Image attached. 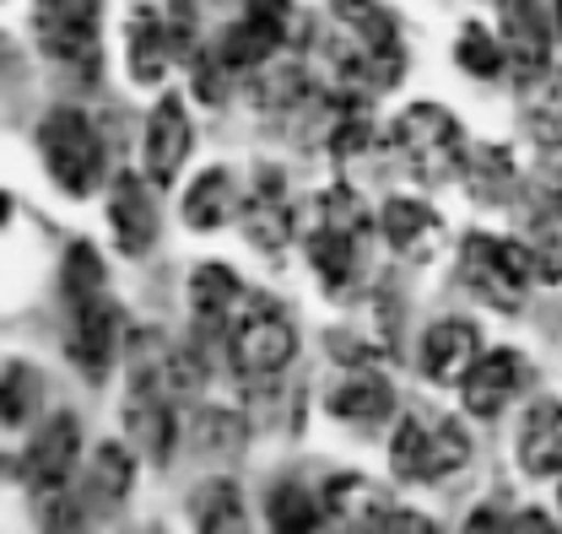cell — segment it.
Wrapping results in <instances>:
<instances>
[{"label": "cell", "instance_id": "6da1fadb", "mask_svg": "<svg viewBox=\"0 0 562 534\" xmlns=\"http://www.w3.org/2000/svg\"><path fill=\"white\" fill-rule=\"evenodd\" d=\"M362 238H368V216H362V201L351 195L347 184L325 190L308 221H303V243H308V260L319 270V281L330 292H347L357 281V265H362Z\"/></svg>", "mask_w": 562, "mask_h": 534}, {"label": "cell", "instance_id": "7a4b0ae2", "mask_svg": "<svg viewBox=\"0 0 562 534\" xmlns=\"http://www.w3.org/2000/svg\"><path fill=\"white\" fill-rule=\"evenodd\" d=\"M292 351H297L292 319L281 314L271 297H244V308L227 325V362L244 378H277L281 367L292 362Z\"/></svg>", "mask_w": 562, "mask_h": 534}, {"label": "cell", "instance_id": "3957f363", "mask_svg": "<svg viewBox=\"0 0 562 534\" xmlns=\"http://www.w3.org/2000/svg\"><path fill=\"white\" fill-rule=\"evenodd\" d=\"M38 146H44V162L66 195L81 201L103 184V135L81 109H55L38 125Z\"/></svg>", "mask_w": 562, "mask_h": 534}, {"label": "cell", "instance_id": "277c9868", "mask_svg": "<svg viewBox=\"0 0 562 534\" xmlns=\"http://www.w3.org/2000/svg\"><path fill=\"white\" fill-rule=\"evenodd\" d=\"M390 140H395V151L417 168V179H427V184L454 179L460 162H465V135L454 125V114H443V109H432V103L406 109V114L395 120Z\"/></svg>", "mask_w": 562, "mask_h": 534}, {"label": "cell", "instance_id": "5b68a950", "mask_svg": "<svg viewBox=\"0 0 562 534\" xmlns=\"http://www.w3.org/2000/svg\"><path fill=\"white\" fill-rule=\"evenodd\" d=\"M541 254H530L525 243H503V238H465V281L476 286V297L492 303V308H503V314H514L519 303H525V286H530V275H547L552 281V270L536 265Z\"/></svg>", "mask_w": 562, "mask_h": 534}, {"label": "cell", "instance_id": "8992f818", "mask_svg": "<svg viewBox=\"0 0 562 534\" xmlns=\"http://www.w3.org/2000/svg\"><path fill=\"white\" fill-rule=\"evenodd\" d=\"M70 308H76V319H70V362H76L92 384H103L109 367H114V356H120L125 319H120V308H114L103 292L87 297V303H70Z\"/></svg>", "mask_w": 562, "mask_h": 534}, {"label": "cell", "instance_id": "52a82bcc", "mask_svg": "<svg viewBox=\"0 0 562 534\" xmlns=\"http://www.w3.org/2000/svg\"><path fill=\"white\" fill-rule=\"evenodd\" d=\"M38 38L55 60L98 66V0H38Z\"/></svg>", "mask_w": 562, "mask_h": 534}, {"label": "cell", "instance_id": "ba28073f", "mask_svg": "<svg viewBox=\"0 0 562 534\" xmlns=\"http://www.w3.org/2000/svg\"><path fill=\"white\" fill-rule=\"evenodd\" d=\"M325 513H330V519H347L357 530H432L417 513H395V508L384 502V491H373L362 475H341V480L325 491Z\"/></svg>", "mask_w": 562, "mask_h": 534}, {"label": "cell", "instance_id": "9c48e42d", "mask_svg": "<svg viewBox=\"0 0 562 534\" xmlns=\"http://www.w3.org/2000/svg\"><path fill=\"white\" fill-rule=\"evenodd\" d=\"M190 157V114L179 98H162L146 120V151H140V168L151 184H173V173L184 168Z\"/></svg>", "mask_w": 562, "mask_h": 534}, {"label": "cell", "instance_id": "30bf717a", "mask_svg": "<svg viewBox=\"0 0 562 534\" xmlns=\"http://www.w3.org/2000/svg\"><path fill=\"white\" fill-rule=\"evenodd\" d=\"M476 362H482V330L465 319H443L422 340V373L432 384H465Z\"/></svg>", "mask_w": 562, "mask_h": 534}, {"label": "cell", "instance_id": "8fae6325", "mask_svg": "<svg viewBox=\"0 0 562 534\" xmlns=\"http://www.w3.org/2000/svg\"><path fill=\"white\" fill-rule=\"evenodd\" d=\"M76 454H81V427H76V416H55V421H44V427L33 432V443H27V454H22V469H27L33 486L60 491L70 480Z\"/></svg>", "mask_w": 562, "mask_h": 534}, {"label": "cell", "instance_id": "7c38bea8", "mask_svg": "<svg viewBox=\"0 0 562 534\" xmlns=\"http://www.w3.org/2000/svg\"><path fill=\"white\" fill-rule=\"evenodd\" d=\"M125 427H131V443L151 465H168L173 459V405H168V389H131L125 400Z\"/></svg>", "mask_w": 562, "mask_h": 534}, {"label": "cell", "instance_id": "4fadbf2b", "mask_svg": "<svg viewBox=\"0 0 562 534\" xmlns=\"http://www.w3.org/2000/svg\"><path fill=\"white\" fill-rule=\"evenodd\" d=\"M519 469L525 475H562V405L558 400H536L519 421Z\"/></svg>", "mask_w": 562, "mask_h": 534}, {"label": "cell", "instance_id": "5bb4252c", "mask_svg": "<svg viewBox=\"0 0 562 534\" xmlns=\"http://www.w3.org/2000/svg\"><path fill=\"white\" fill-rule=\"evenodd\" d=\"M190 303H195V330L201 340H222L227 325H233V314L244 308V286H238V275L227 265H201L195 270V281H190Z\"/></svg>", "mask_w": 562, "mask_h": 534}, {"label": "cell", "instance_id": "9a60e30c", "mask_svg": "<svg viewBox=\"0 0 562 534\" xmlns=\"http://www.w3.org/2000/svg\"><path fill=\"white\" fill-rule=\"evenodd\" d=\"M525 356L519 351H487L476 367H471V378H465V405L476 410V416H497L503 405L514 400V389L525 384Z\"/></svg>", "mask_w": 562, "mask_h": 534}, {"label": "cell", "instance_id": "2e32d148", "mask_svg": "<svg viewBox=\"0 0 562 534\" xmlns=\"http://www.w3.org/2000/svg\"><path fill=\"white\" fill-rule=\"evenodd\" d=\"M503 11V33H508V49L519 60V76H541L552 60V33H547V16L536 0H497Z\"/></svg>", "mask_w": 562, "mask_h": 534}, {"label": "cell", "instance_id": "e0dca14e", "mask_svg": "<svg viewBox=\"0 0 562 534\" xmlns=\"http://www.w3.org/2000/svg\"><path fill=\"white\" fill-rule=\"evenodd\" d=\"M292 216H286V184H281V168H260L255 179V205H249V243L266 249V254H281L286 238H292Z\"/></svg>", "mask_w": 562, "mask_h": 534}, {"label": "cell", "instance_id": "ac0fdd59", "mask_svg": "<svg viewBox=\"0 0 562 534\" xmlns=\"http://www.w3.org/2000/svg\"><path fill=\"white\" fill-rule=\"evenodd\" d=\"M109 227H114V243L125 254H146L151 238H157V216H151V195L140 190V179H120L114 195H109Z\"/></svg>", "mask_w": 562, "mask_h": 534}, {"label": "cell", "instance_id": "d6986e66", "mask_svg": "<svg viewBox=\"0 0 562 534\" xmlns=\"http://www.w3.org/2000/svg\"><path fill=\"white\" fill-rule=\"evenodd\" d=\"M384 238H390V249H401L406 260H417V254H432V249H438L443 221L417 201H390L384 205Z\"/></svg>", "mask_w": 562, "mask_h": 534}, {"label": "cell", "instance_id": "ffe728a7", "mask_svg": "<svg viewBox=\"0 0 562 534\" xmlns=\"http://www.w3.org/2000/svg\"><path fill=\"white\" fill-rule=\"evenodd\" d=\"M168 60H173V27H162L157 11H136V22H131V76L140 87H151V81H162Z\"/></svg>", "mask_w": 562, "mask_h": 534}, {"label": "cell", "instance_id": "44dd1931", "mask_svg": "<svg viewBox=\"0 0 562 534\" xmlns=\"http://www.w3.org/2000/svg\"><path fill=\"white\" fill-rule=\"evenodd\" d=\"M395 410V389L384 384V378H373V373H362V378H347L336 395H330V416H341V421H357V427H373V421H384Z\"/></svg>", "mask_w": 562, "mask_h": 534}, {"label": "cell", "instance_id": "7402d4cb", "mask_svg": "<svg viewBox=\"0 0 562 534\" xmlns=\"http://www.w3.org/2000/svg\"><path fill=\"white\" fill-rule=\"evenodd\" d=\"M233 216V179H227V168H211L201 173L195 184H190V195H184V221L195 227V232H211V227H222Z\"/></svg>", "mask_w": 562, "mask_h": 534}, {"label": "cell", "instance_id": "603a6c76", "mask_svg": "<svg viewBox=\"0 0 562 534\" xmlns=\"http://www.w3.org/2000/svg\"><path fill=\"white\" fill-rule=\"evenodd\" d=\"M266 519H271V530L297 534V530H319L325 508L303 491V480H281L277 491H271V502H266Z\"/></svg>", "mask_w": 562, "mask_h": 534}, {"label": "cell", "instance_id": "cb8c5ba5", "mask_svg": "<svg viewBox=\"0 0 562 534\" xmlns=\"http://www.w3.org/2000/svg\"><path fill=\"white\" fill-rule=\"evenodd\" d=\"M427 448H432V427H422L417 416H406L390 438V469L401 480H427Z\"/></svg>", "mask_w": 562, "mask_h": 534}, {"label": "cell", "instance_id": "d4e9b609", "mask_svg": "<svg viewBox=\"0 0 562 534\" xmlns=\"http://www.w3.org/2000/svg\"><path fill=\"white\" fill-rule=\"evenodd\" d=\"M190 519H195V530H238L244 524V502H238V491L227 480H216L206 491H195Z\"/></svg>", "mask_w": 562, "mask_h": 534}, {"label": "cell", "instance_id": "484cf974", "mask_svg": "<svg viewBox=\"0 0 562 534\" xmlns=\"http://www.w3.org/2000/svg\"><path fill=\"white\" fill-rule=\"evenodd\" d=\"M60 292H66L70 303H87V297H98V292H103V260H98V249H92V243H70Z\"/></svg>", "mask_w": 562, "mask_h": 534}, {"label": "cell", "instance_id": "4316f807", "mask_svg": "<svg viewBox=\"0 0 562 534\" xmlns=\"http://www.w3.org/2000/svg\"><path fill=\"white\" fill-rule=\"evenodd\" d=\"M471 459V438L460 432V421H438L432 427V448H427V480H443Z\"/></svg>", "mask_w": 562, "mask_h": 534}, {"label": "cell", "instance_id": "83f0119b", "mask_svg": "<svg viewBox=\"0 0 562 534\" xmlns=\"http://www.w3.org/2000/svg\"><path fill=\"white\" fill-rule=\"evenodd\" d=\"M92 491H98L103 502H120V497L131 491V459H125V448H120V443H103V448H98Z\"/></svg>", "mask_w": 562, "mask_h": 534}, {"label": "cell", "instance_id": "f1b7e54d", "mask_svg": "<svg viewBox=\"0 0 562 534\" xmlns=\"http://www.w3.org/2000/svg\"><path fill=\"white\" fill-rule=\"evenodd\" d=\"M525 120L547 146H562V87H536L525 98Z\"/></svg>", "mask_w": 562, "mask_h": 534}, {"label": "cell", "instance_id": "f546056e", "mask_svg": "<svg viewBox=\"0 0 562 534\" xmlns=\"http://www.w3.org/2000/svg\"><path fill=\"white\" fill-rule=\"evenodd\" d=\"M454 60L471 70V76H497V70H503V49L492 44V33L465 27V33H460V44H454Z\"/></svg>", "mask_w": 562, "mask_h": 534}, {"label": "cell", "instance_id": "4dcf8cb0", "mask_svg": "<svg viewBox=\"0 0 562 534\" xmlns=\"http://www.w3.org/2000/svg\"><path fill=\"white\" fill-rule=\"evenodd\" d=\"M27 395H33V373H27L22 362H11V367H5V427H22Z\"/></svg>", "mask_w": 562, "mask_h": 534}, {"label": "cell", "instance_id": "1f68e13d", "mask_svg": "<svg viewBox=\"0 0 562 534\" xmlns=\"http://www.w3.org/2000/svg\"><path fill=\"white\" fill-rule=\"evenodd\" d=\"M514 524H519V530H552V524H547V513H519Z\"/></svg>", "mask_w": 562, "mask_h": 534}, {"label": "cell", "instance_id": "d6a6232c", "mask_svg": "<svg viewBox=\"0 0 562 534\" xmlns=\"http://www.w3.org/2000/svg\"><path fill=\"white\" fill-rule=\"evenodd\" d=\"M552 211H558V221H562V195H552Z\"/></svg>", "mask_w": 562, "mask_h": 534}, {"label": "cell", "instance_id": "836d02e7", "mask_svg": "<svg viewBox=\"0 0 562 534\" xmlns=\"http://www.w3.org/2000/svg\"><path fill=\"white\" fill-rule=\"evenodd\" d=\"M558 27H562V0H558Z\"/></svg>", "mask_w": 562, "mask_h": 534}]
</instances>
